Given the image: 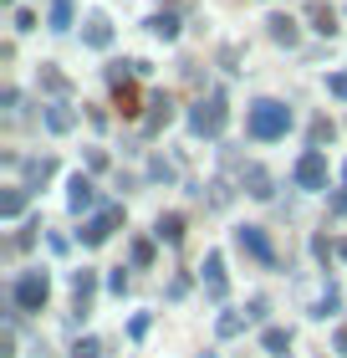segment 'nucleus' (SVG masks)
Segmentation results:
<instances>
[{
  "label": "nucleus",
  "instance_id": "f257e3e1",
  "mask_svg": "<svg viewBox=\"0 0 347 358\" xmlns=\"http://www.w3.org/2000/svg\"><path fill=\"white\" fill-rule=\"evenodd\" d=\"M245 128H251V138H260V143L286 138V134H291V108L276 103V97H260V103H251V118H245Z\"/></svg>",
  "mask_w": 347,
  "mask_h": 358
},
{
  "label": "nucleus",
  "instance_id": "f03ea898",
  "mask_svg": "<svg viewBox=\"0 0 347 358\" xmlns=\"http://www.w3.org/2000/svg\"><path fill=\"white\" fill-rule=\"evenodd\" d=\"M225 123H230L225 92H209V97H200V103L189 108V134H200V138H220Z\"/></svg>",
  "mask_w": 347,
  "mask_h": 358
},
{
  "label": "nucleus",
  "instance_id": "7ed1b4c3",
  "mask_svg": "<svg viewBox=\"0 0 347 358\" xmlns=\"http://www.w3.org/2000/svg\"><path fill=\"white\" fill-rule=\"evenodd\" d=\"M46 297H52V282H46V271H26L21 282L10 287V302L21 307V313H41Z\"/></svg>",
  "mask_w": 347,
  "mask_h": 358
},
{
  "label": "nucleus",
  "instance_id": "20e7f679",
  "mask_svg": "<svg viewBox=\"0 0 347 358\" xmlns=\"http://www.w3.org/2000/svg\"><path fill=\"white\" fill-rule=\"evenodd\" d=\"M291 179H296V189H327V154L322 149H307L302 159H296Z\"/></svg>",
  "mask_w": 347,
  "mask_h": 358
},
{
  "label": "nucleus",
  "instance_id": "39448f33",
  "mask_svg": "<svg viewBox=\"0 0 347 358\" xmlns=\"http://www.w3.org/2000/svg\"><path fill=\"white\" fill-rule=\"evenodd\" d=\"M118 225H123V210H118V205H108V210H97V215L77 231V241H82V246H103V241L118 231Z\"/></svg>",
  "mask_w": 347,
  "mask_h": 358
},
{
  "label": "nucleus",
  "instance_id": "423d86ee",
  "mask_svg": "<svg viewBox=\"0 0 347 358\" xmlns=\"http://www.w3.org/2000/svg\"><path fill=\"white\" fill-rule=\"evenodd\" d=\"M235 246H240L245 256H256L260 266H276V246L266 241V231H260V225H240V231H235Z\"/></svg>",
  "mask_w": 347,
  "mask_h": 358
},
{
  "label": "nucleus",
  "instance_id": "0eeeda50",
  "mask_svg": "<svg viewBox=\"0 0 347 358\" xmlns=\"http://www.w3.org/2000/svg\"><path fill=\"white\" fill-rule=\"evenodd\" d=\"M240 185H245L251 200H271V194H276V179H271L266 164H245V169H240Z\"/></svg>",
  "mask_w": 347,
  "mask_h": 358
},
{
  "label": "nucleus",
  "instance_id": "6e6552de",
  "mask_svg": "<svg viewBox=\"0 0 347 358\" xmlns=\"http://www.w3.org/2000/svg\"><path fill=\"white\" fill-rule=\"evenodd\" d=\"M200 271H205V292H209L214 302H225V292H230V276H225V256H220V251H209Z\"/></svg>",
  "mask_w": 347,
  "mask_h": 358
},
{
  "label": "nucleus",
  "instance_id": "1a4fd4ad",
  "mask_svg": "<svg viewBox=\"0 0 347 358\" xmlns=\"http://www.w3.org/2000/svg\"><path fill=\"white\" fill-rule=\"evenodd\" d=\"M82 41H87L92 52H108V46H112V21L103 10H92L87 21H82Z\"/></svg>",
  "mask_w": 347,
  "mask_h": 358
},
{
  "label": "nucleus",
  "instance_id": "9d476101",
  "mask_svg": "<svg viewBox=\"0 0 347 358\" xmlns=\"http://www.w3.org/2000/svg\"><path fill=\"white\" fill-rule=\"evenodd\" d=\"M143 108H148V118H143L148 134H158V128H169V123H174V97H169V92H154Z\"/></svg>",
  "mask_w": 347,
  "mask_h": 358
},
{
  "label": "nucleus",
  "instance_id": "9b49d317",
  "mask_svg": "<svg viewBox=\"0 0 347 358\" xmlns=\"http://www.w3.org/2000/svg\"><path fill=\"white\" fill-rule=\"evenodd\" d=\"M67 205L77 210V215H82V210H92V205H97V185H92L87 174H72V179H67Z\"/></svg>",
  "mask_w": 347,
  "mask_h": 358
},
{
  "label": "nucleus",
  "instance_id": "f8f14e48",
  "mask_svg": "<svg viewBox=\"0 0 347 358\" xmlns=\"http://www.w3.org/2000/svg\"><path fill=\"white\" fill-rule=\"evenodd\" d=\"M92 292H97V271H72V297H77V313L87 317V302H92Z\"/></svg>",
  "mask_w": 347,
  "mask_h": 358
},
{
  "label": "nucleus",
  "instance_id": "ddd939ff",
  "mask_svg": "<svg viewBox=\"0 0 347 358\" xmlns=\"http://www.w3.org/2000/svg\"><path fill=\"white\" fill-rule=\"evenodd\" d=\"M41 87L52 92V97H67V92H72V77L61 72L57 62H41Z\"/></svg>",
  "mask_w": 347,
  "mask_h": 358
},
{
  "label": "nucleus",
  "instance_id": "4468645a",
  "mask_svg": "<svg viewBox=\"0 0 347 358\" xmlns=\"http://www.w3.org/2000/svg\"><path fill=\"white\" fill-rule=\"evenodd\" d=\"M41 123L52 128V134H67V128H72V108L57 97V103H46V108H41Z\"/></svg>",
  "mask_w": 347,
  "mask_h": 358
},
{
  "label": "nucleus",
  "instance_id": "2eb2a0df",
  "mask_svg": "<svg viewBox=\"0 0 347 358\" xmlns=\"http://www.w3.org/2000/svg\"><path fill=\"white\" fill-rule=\"evenodd\" d=\"M154 236L163 241V246H179V241H184V215H158V225H154Z\"/></svg>",
  "mask_w": 347,
  "mask_h": 358
},
{
  "label": "nucleus",
  "instance_id": "dca6fc26",
  "mask_svg": "<svg viewBox=\"0 0 347 358\" xmlns=\"http://www.w3.org/2000/svg\"><path fill=\"white\" fill-rule=\"evenodd\" d=\"M21 169H26V189H41L46 179L57 174V159H26Z\"/></svg>",
  "mask_w": 347,
  "mask_h": 358
},
{
  "label": "nucleus",
  "instance_id": "f3484780",
  "mask_svg": "<svg viewBox=\"0 0 347 358\" xmlns=\"http://www.w3.org/2000/svg\"><path fill=\"white\" fill-rule=\"evenodd\" d=\"M266 31H271V41H281V46H296V21L286 10H276L271 21H266Z\"/></svg>",
  "mask_w": 347,
  "mask_h": 358
},
{
  "label": "nucleus",
  "instance_id": "a211bd4d",
  "mask_svg": "<svg viewBox=\"0 0 347 358\" xmlns=\"http://www.w3.org/2000/svg\"><path fill=\"white\" fill-rule=\"evenodd\" d=\"M307 21L317 36H337V10H327V6H307Z\"/></svg>",
  "mask_w": 347,
  "mask_h": 358
},
{
  "label": "nucleus",
  "instance_id": "6ab92c4d",
  "mask_svg": "<svg viewBox=\"0 0 347 358\" xmlns=\"http://www.w3.org/2000/svg\"><path fill=\"white\" fill-rule=\"evenodd\" d=\"M260 348L276 353V358H286V348H291V328H266V333H260Z\"/></svg>",
  "mask_w": 347,
  "mask_h": 358
},
{
  "label": "nucleus",
  "instance_id": "aec40b11",
  "mask_svg": "<svg viewBox=\"0 0 347 358\" xmlns=\"http://www.w3.org/2000/svg\"><path fill=\"white\" fill-rule=\"evenodd\" d=\"M26 200H31V194H26V185L6 189V194H0V215H6V220H15V215H21V210H26Z\"/></svg>",
  "mask_w": 347,
  "mask_h": 358
},
{
  "label": "nucleus",
  "instance_id": "412c9836",
  "mask_svg": "<svg viewBox=\"0 0 347 358\" xmlns=\"http://www.w3.org/2000/svg\"><path fill=\"white\" fill-rule=\"evenodd\" d=\"M148 31H154L158 41H174V36H179V15H169V10H163V15H148Z\"/></svg>",
  "mask_w": 347,
  "mask_h": 358
},
{
  "label": "nucleus",
  "instance_id": "4be33fe9",
  "mask_svg": "<svg viewBox=\"0 0 347 358\" xmlns=\"http://www.w3.org/2000/svg\"><path fill=\"white\" fill-rule=\"evenodd\" d=\"M128 262H133L138 271L154 266V241H148V236H133V246H128Z\"/></svg>",
  "mask_w": 347,
  "mask_h": 358
},
{
  "label": "nucleus",
  "instance_id": "5701e85b",
  "mask_svg": "<svg viewBox=\"0 0 347 358\" xmlns=\"http://www.w3.org/2000/svg\"><path fill=\"white\" fill-rule=\"evenodd\" d=\"M52 31H72V0H52V15H46Z\"/></svg>",
  "mask_w": 347,
  "mask_h": 358
},
{
  "label": "nucleus",
  "instance_id": "b1692460",
  "mask_svg": "<svg viewBox=\"0 0 347 358\" xmlns=\"http://www.w3.org/2000/svg\"><path fill=\"white\" fill-rule=\"evenodd\" d=\"M337 307H342V292H337V287H327V292H322V302L311 307V317H327V313H337Z\"/></svg>",
  "mask_w": 347,
  "mask_h": 358
},
{
  "label": "nucleus",
  "instance_id": "393cba45",
  "mask_svg": "<svg viewBox=\"0 0 347 358\" xmlns=\"http://www.w3.org/2000/svg\"><path fill=\"white\" fill-rule=\"evenodd\" d=\"M332 138H337V128L327 123V118H317V123H311V149H322V143H332Z\"/></svg>",
  "mask_w": 347,
  "mask_h": 358
},
{
  "label": "nucleus",
  "instance_id": "a878e982",
  "mask_svg": "<svg viewBox=\"0 0 347 358\" xmlns=\"http://www.w3.org/2000/svg\"><path fill=\"white\" fill-rule=\"evenodd\" d=\"M118 108L128 113V118L138 113V92H133V83H123V87H118Z\"/></svg>",
  "mask_w": 347,
  "mask_h": 358
},
{
  "label": "nucleus",
  "instance_id": "bb28decb",
  "mask_svg": "<svg viewBox=\"0 0 347 358\" xmlns=\"http://www.w3.org/2000/svg\"><path fill=\"white\" fill-rule=\"evenodd\" d=\"M245 322H251V317H240V313H225V317H220V338H235V333L245 328Z\"/></svg>",
  "mask_w": 347,
  "mask_h": 358
},
{
  "label": "nucleus",
  "instance_id": "cd10ccee",
  "mask_svg": "<svg viewBox=\"0 0 347 358\" xmlns=\"http://www.w3.org/2000/svg\"><path fill=\"white\" fill-rule=\"evenodd\" d=\"M327 92H332L337 103H347V72H327Z\"/></svg>",
  "mask_w": 347,
  "mask_h": 358
},
{
  "label": "nucleus",
  "instance_id": "c85d7f7f",
  "mask_svg": "<svg viewBox=\"0 0 347 358\" xmlns=\"http://www.w3.org/2000/svg\"><path fill=\"white\" fill-rule=\"evenodd\" d=\"M148 328H154V317H148V313H133V322H128V338H148Z\"/></svg>",
  "mask_w": 347,
  "mask_h": 358
},
{
  "label": "nucleus",
  "instance_id": "c756f323",
  "mask_svg": "<svg viewBox=\"0 0 347 358\" xmlns=\"http://www.w3.org/2000/svg\"><path fill=\"white\" fill-rule=\"evenodd\" d=\"M72 358H103V343H97V338H82V343L72 348Z\"/></svg>",
  "mask_w": 347,
  "mask_h": 358
},
{
  "label": "nucleus",
  "instance_id": "7c9ffc66",
  "mask_svg": "<svg viewBox=\"0 0 347 358\" xmlns=\"http://www.w3.org/2000/svg\"><path fill=\"white\" fill-rule=\"evenodd\" d=\"M108 292H112V297H123V292H128V271H123V266L108 276Z\"/></svg>",
  "mask_w": 347,
  "mask_h": 358
},
{
  "label": "nucleus",
  "instance_id": "2f4dec72",
  "mask_svg": "<svg viewBox=\"0 0 347 358\" xmlns=\"http://www.w3.org/2000/svg\"><path fill=\"white\" fill-rule=\"evenodd\" d=\"M87 169H108V149H87Z\"/></svg>",
  "mask_w": 347,
  "mask_h": 358
},
{
  "label": "nucleus",
  "instance_id": "473e14b6",
  "mask_svg": "<svg viewBox=\"0 0 347 358\" xmlns=\"http://www.w3.org/2000/svg\"><path fill=\"white\" fill-rule=\"evenodd\" d=\"M15 31H36V15H31V10H15Z\"/></svg>",
  "mask_w": 347,
  "mask_h": 358
},
{
  "label": "nucleus",
  "instance_id": "72a5a7b5",
  "mask_svg": "<svg viewBox=\"0 0 347 358\" xmlns=\"http://www.w3.org/2000/svg\"><path fill=\"white\" fill-rule=\"evenodd\" d=\"M184 292H189V276H174V282H169V297L179 302V297H184Z\"/></svg>",
  "mask_w": 347,
  "mask_h": 358
},
{
  "label": "nucleus",
  "instance_id": "f704fd0d",
  "mask_svg": "<svg viewBox=\"0 0 347 358\" xmlns=\"http://www.w3.org/2000/svg\"><path fill=\"white\" fill-rule=\"evenodd\" d=\"M15 103H21V92H15V87L0 92V108H6V113H15Z\"/></svg>",
  "mask_w": 347,
  "mask_h": 358
},
{
  "label": "nucleus",
  "instance_id": "c9c22d12",
  "mask_svg": "<svg viewBox=\"0 0 347 358\" xmlns=\"http://www.w3.org/2000/svg\"><path fill=\"white\" fill-rule=\"evenodd\" d=\"M245 317H251V322L266 317V297H251V313H245Z\"/></svg>",
  "mask_w": 347,
  "mask_h": 358
},
{
  "label": "nucleus",
  "instance_id": "e433bc0d",
  "mask_svg": "<svg viewBox=\"0 0 347 358\" xmlns=\"http://www.w3.org/2000/svg\"><path fill=\"white\" fill-rule=\"evenodd\" d=\"M332 215H347V189H337V194H332Z\"/></svg>",
  "mask_w": 347,
  "mask_h": 358
},
{
  "label": "nucleus",
  "instance_id": "4c0bfd02",
  "mask_svg": "<svg viewBox=\"0 0 347 358\" xmlns=\"http://www.w3.org/2000/svg\"><path fill=\"white\" fill-rule=\"evenodd\" d=\"M337 353H347V322L337 328Z\"/></svg>",
  "mask_w": 347,
  "mask_h": 358
},
{
  "label": "nucleus",
  "instance_id": "58836bf2",
  "mask_svg": "<svg viewBox=\"0 0 347 358\" xmlns=\"http://www.w3.org/2000/svg\"><path fill=\"white\" fill-rule=\"evenodd\" d=\"M337 256H342V262H347V241H342V246H337Z\"/></svg>",
  "mask_w": 347,
  "mask_h": 358
},
{
  "label": "nucleus",
  "instance_id": "ea45409f",
  "mask_svg": "<svg viewBox=\"0 0 347 358\" xmlns=\"http://www.w3.org/2000/svg\"><path fill=\"white\" fill-rule=\"evenodd\" d=\"M342 185H347V164H342Z\"/></svg>",
  "mask_w": 347,
  "mask_h": 358
},
{
  "label": "nucleus",
  "instance_id": "a19ab883",
  "mask_svg": "<svg viewBox=\"0 0 347 358\" xmlns=\"http://www.w3.org/2000/svg\"><path fill=\"white\" fill-rule=\"evenodd\" d=\"M6 6H15V0H6Z\"/></svg>",
  "mask_w": 347,
  "mask_h": 358
}]
</instances>
